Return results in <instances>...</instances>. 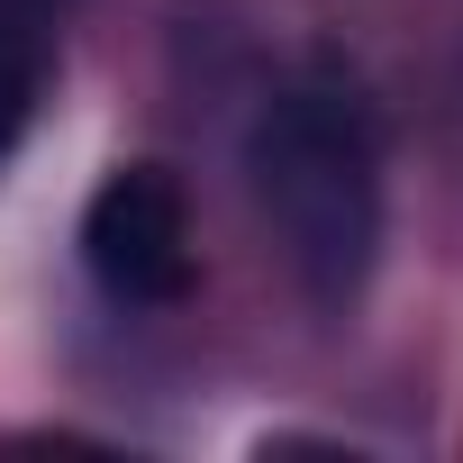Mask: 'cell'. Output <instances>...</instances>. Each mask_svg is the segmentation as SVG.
Masks as SVG:
<instances>
[{"label": "cell", "instance_id": "obj_3", "mask_svg": "<svg viewBox=\"0 0 463 463\" xmlns=\"http://www.w3.org/2000/svg\"><path fill=\"white\" fill-rule=\"evenodd\" d=\"M19 100H28V64H19L10 46H0V137L19 128Z\"/></svg>", "mask_w": 463, "mask_h": 463}, {"label": "cell", "instance_id": "obj_2", "mask_svg": "<svg viewBox=\"0 0 463 463\" xmlns=\"http://www.w3.org/2000/svg\"><path fill=\"white\" fill-rule=\"evenodd\" d=\"M82 264L100 273L109 300H137V309H164L191 291V209H182V182L164 164H118L91 191Z\"/></svg>", "mask_w": 463, "mask_h": 463}, {"label": "cell", "instance_id": "obj_1", "mask_svg": "<svg viewBox=\"0 0 463 463\" xmlns=\"http://www.w3.org/2000/svg\"><path fill=\"white\" fill-rule=\"evenodd\" d=\"M246 173H255V209L273 227L282 264L300 273V291L318 309H345L382 246V155H373V118L354 109V91L336 82L282 91L255 118Z\"/></svg>", "mask_w": 463, "mask_h": 463}]
</instances>
